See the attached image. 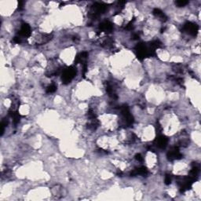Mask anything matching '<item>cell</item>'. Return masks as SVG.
Here are the masks:
<instances>
[{
  "instance_id": "cell-1",
  "label": "cell",
  "mask_w": 201,
  "mask_h": 201,
  "mask_svg": "<svg viewBox=\"0 0 201 201\" xmlns=\"http://www.w3.org/2000/svg\"><path fill=\"white\" fill-rule=\"evenodd\" d=\"M75 75H76V69L75 67L70 66V67L67 68L66 69L63 70L62 74H61L62 83L64 84H68L73 80Z\"/></svg>"
},
{
  "instance_id": "cell-2",
  "label": "cell",
  "mask_w": 201,
  "mask_h": 201,
  "mask_svg": "<svg viewBox=\"0 0 201 201\" xmlns=\"http://www.w3.org/2000/svg\"><path fill=\"white\" fill-rule=\"evenodd\" d=\"M183 31L186 33H188V35L195 36L197 34L198 31H199V26L196 25L194 23L187 22L184 24Z\"/></svg>"
},
{
  "instance_id": "cell-3",
  "label": "cell",
  "mask_w": 201,
  "mask_h": 201,
  "mask_svg": "<svg viewBox=\"0 0 201 201\" xmlns=\"http://www.w3.org/2000/svg\"><path fill=\"white\" fill-rule=\"evenodd\" d=\"M182 155L179 151V148L178 146L171 148L168 153V157L170 160H175L182 158Z\"/></svg>"
},
{
  "instance_id": "cell-4",
  "label": "cell",
  "mask_w": 201,
  "mask_h": 201,
  "mask_svg": "<svg viewBox=\"0 0 201 201\" xmlns=\"http://www.w3.org/2000/svg\"><path fill=\"white\" fill-rule=\"evenodd\" d=\"M31 32H32V29H31L30 25L28 24L27 23H23L21 26V29H20L19 32H18V35L21 38H23V37H29L31 35Z\"/></svg>"
},
{
  "instance_id": "cell-5",
  "label": "cell",
  "mask_w": 201,
  "mask_h": 201,
  "mask_svg": "<svg viewBox=\"0 0 201 201\" xmlns=\"http://www.w3.org/2000/svg\"><path fill=\"white\" fill-rule=\"evenodd\" d=\"M168 143V138L163 135H160L155 140V144L160 148H166Z\"/></svg>"
},
{
  "instance_id": "cell-6",
  "label": "cell",
  "mask_w": 201,
  "mask_h": 201,
  "mask_svg": "<svg viewBox=\"0 0 201 201\" xmlns=\"http://www.w3.org/2000/svg\"><path fill=\"white\" fill-rule=\"evenodd\" d=\"M99 28L101 32H110L112 30V24L109 21H104L100 24Z\"/></svg>"
},
{
  "instance_id": "cell-7",
  "label": "cell",
  "mask_w": 201,
  "mask_h": 201,
  "mask_svg": "<svg viewBox=\"0 0 201 201\" xmlns=\"http://www.w3.org/2000/svg\"><path fill=\"white\" fill-rule=\"evenodd\" d=\"M153 14L155 15L156 17H157V18H160V19L162 20H166L167 19V17L165 16L164 13H163V11H161V10H160V9H154L153 10Z\"/></svg>"
},
{
  "instance_id": "cell-8",
  "label": "cell",
  "mask_w": 201,
  "mask_h": 201,
  "mask_svg": "<svg viewBox=\"0 0 201 201\" xmlns=\"http://www.w3.org/2000/svg\"><path fill=\"white\" fill-rule=\"evenodd\" d=\"M56 90H57V86L56 84H54V83H52V84L49 85L46 90L47 94H52V93H54Z\"/></svg>"
},
{
  "instance_id": "cell-9",
  "label": "cell",
  "mask_w": 201,
  "mask_h": 201,
  "mask_svg": "<svg viewBox=\"0 0 201 201\" xmlns=\"http://www.w3.org/2000/svg\"><path fill=\"white\" fill-rule=\"evenodd\" d=\"M188 3V1H185V0H179V1H177V2L175 3V4L178 7H185V6H186Z\"/></svg>"
},
{
  "instance_id": "cell-10",
  "label": "cell",
  "mask_w": 201,
  "mask_h": 201,
  "mask_svg": "<svg viewBox=\"0 0 201 201\" xmlns=\"http://www.w3.org/2000/svg\"><path fill=\"white\" fill-rule=\"evenodd\" d=\"M164 182L166 185H170L171 183V176L170 174H167L165 176V179H164Z\"/></svg>"
},
{
  "instance_id": "cell-11",
  "label": "cell",
  "mask_w": 201,
  "mask_h": 201,
  "mask_svg": "<svg viewBox=\"0 0 201 201\" xmlns=\"http://www.w3.org/2000/svg\"><path fill=\"white\" fill-rule=\"evenodd\" d=\"M135 159L137 160L138 162H143L144 161V158L142 157V155L141 154H136L135 156Z\"/></svg>"
}]
</instances>
